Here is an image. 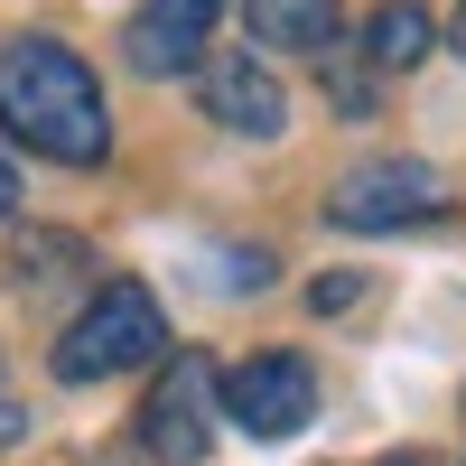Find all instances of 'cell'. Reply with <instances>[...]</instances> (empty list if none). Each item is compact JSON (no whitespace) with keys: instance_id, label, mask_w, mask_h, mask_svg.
Listing matches in <instances>:
<instances>
[{"instance_id":"6da1fadb","label":"cell","mask_w":466,"mask_h":466,"mask_svg":"<svg viewBox=\"0 0 466 466\" xmlns=\"http://www.w3.org/2000/svg\"><path fill=\"white\" fill-rule=\"evenodd\" d=\"M0 131L28 140L37 159H56V168H94L112 149V112H103L94 66L75 47H56V37H19V47L0 56Z\"/></svg>"},{"instance_id":"7a4b0ae2","label":"cell","mask_w":466,"mask_h":466,"mask_svg":"<svg viewBox=\"0 0 466 466\" xmlns=\"http://www.w3.org/2000/svg\"><path fill=\"white\" fill-rule=\"evenodd\" d=\"M168 345V318H159V299H149L140 280H112L85 318H75L66 336H56V373L66 382H112V373H131V364H149Z\"/></svg>"},{"instance_id":"3957f363","label":"cell","mask_w":466,"mask_h":466,"mask_svg":"<svg viewBox=\"0 0 466 466\" xmlns=\"http://www.w3.org/2000/svg\"><path fill=\"white\" fill-rule=\"evenodd\" d=\"M215 401L233 430H252V439H289L308 430V410H318V373H308L299 355H252V364H233L215 382Z\"/></svg>"},{"instance_id":"277c9868","label":"cell","mask_w":466,"mask_h":466,"mask_svg":"<svg viewBox=\"0 0 466 466\" xmlns=\"http://www.w3.org/2000/svg\"><path fill=\"white\" fill-rule=\"evenodd\" d=\"M140 439H149V457H168V466L206 457V439H215V364L206 355H177L159 373V392H149V410H140Z\"/></svg>"},{"instance_id":"5b68a950","label":"cell","mask_w":466,"mask_h":466,"mask_svg":"<svg viewBox=\"0 0 466 466\" xmlns=\"http://www.w3.org/2000/svg\"><path fill=\"white\" fill-rule=\"evenodd\" d=\"M327 215H336L345 233H392V224L439 215V177L420 168V159H373V168H355V177H336Z\"/></svg>"},{"instance_id":"8992f818","label":"cell","mask_w":466,"mask_h":466,"mask_svg":"<svg viewBox=\"0 0 466 466\" xmlns=\"http://www.w3.org/2000/svg\"><path fill=\"white\" fill-rule=\"evenodd\" d=\"M224 0H140L131 10V66L140 75H187L206 47V28H215Z\"/></svg>"},{"instance_id":"52a82bcc","label":"cell","mask_w":466,"mask_h":466,"mask_svg":"<svg viewBox=\"0 0 466 466\" xmlns=\"http://www.w3.org/2000/svg\"><path fill=\"white\" fill-rule=\"evenodd\" d=\"M206 112H215L224 131H243V140H280L289 131V94L270 85L252 56H215L206 66Z\"/></svg>"},{"instance_id":"ba28073f","label":"cell","mask_w":466,"mask_h":466,"mask_svg":"<svg viewBox=\"0 0 466 466\" xmlns=\"http://www.w3.org/2000/svg\"><path fill=\"white\" fill-rule=\"evenodd\" d=\"M252 37H261V47H327V37H336V0H252Z\"/></svg>"},{"instance_id":"9c48e42d","label":"cell","mask_w":466,"mask_h":466,"mask_svg":"<svg viewBox=\"0 0 466 466\" xmlns=\"http://www.w3.org/2000/svg\"><path fill=\"white\" fill-rule=\"evenodd\" d=\"M430 37H439V28H430V10H420V0H392V10H373V28H364V56L401 75V66H420V56H430Z\"/></svg>"},{"instance_id":"30bf717a","label":"cell","mask_w":466,"mask_h":466,"mask_svg":"<svg viewBox=\"0 0 466 466\" xmlns=\"http://www.w3.org/2000/svg\"><path fill=\"white\" fill-rule=\"evenodd\" d=\"M19 206V177H10V159H0V215H10Z\"/></svg>"},{"instance_id":"8fae6325","label":"cell","mask_w":466,"mask_h":466,"mask_svg":"<svg viewBox=\"0 0 466 466\" xmlns=\"http://www.w3.org/2000/svg\"><path fill=\"white\" fill-rule=\"evenodd\" d=\"M0 439H19V401H0Z\"/></svg>"},{"instance_id":"7c38bea8","label":"cell","mask_w":466,"mask_h":466,"mask_svg":"<svg viewBox=\"0 0 466 466\" xmlns=\"http://www.w3.org/2000/svg\"><path fill=\"white\" fill-rule=\"evenodd\" d=\"M457 56H466V10H457Z\"/></svg>"},{"instance_id":"4fadbf2b","label":"cell","mask_w":466,"mask_h":466,"mask_svg":"<svg viewBox=\"0 0 466 466\" xmlns=\"http://www.w3.org/2000/svg\"><path fill=\"white\" fill-rule=\"evenodd\" d=\"M392 466H430V457H392Z\"/></svg>"}]
</instances>
